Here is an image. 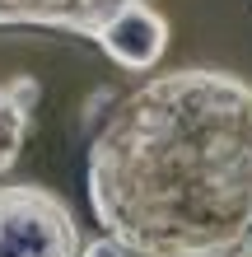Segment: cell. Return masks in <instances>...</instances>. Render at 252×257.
<instances>
[{
    "label": "cell",
    "mask_w": 252,
    "mask_h": 257,
    "mask_svg": "<svg viewBox=\"0 0 252 257\" xmlns=\"http://www.w3.org/2000/svg\"><path fill=\"white\" fill-rule=\"evenodd\" d=\"M89 210L140 257H233L252 234V84L215 66L150 75L84 159Z\"/></svg>",
    "instance_id": "1"
},
{
    "label": "cell",
    "mask_w": 252,
    "mask_h": 257,
    "mask_svg": "<svg viewBox=\"0 0 252 257\" xmlns=\"http://www.w3.org/2000/svg\"><path fill=\"white\" fill-rule=\"evenodd\" d=\"M80 224L56 192L38 183L0 187V257H80Z\"/></svg>",
    "instance_id": "2"
},
{
    "label": "cell",
    "mask_w": 252,
    "mask_h": 257,
    "mask_svg": "<svg viewBox=\"0 0 252 257\" xmlns=\"http://www.w3.org/2000/svg\"><path fill=\"white\" fill-rule=\"evenodd\" d=\"M140 0H0V28H56L70 38H94L122 19Z\"/></svg>",
    "instance_id": "3"
},
{
    "label": "cell",
    "mask_w": 252,
    "mask_h": 257,
    "mask_svg": "<svg viewBox=\"0 0 252 257\" xmlns=\"http://www.w3.org/2000/svg\"><path fill=\"white\" fill-rule=\"evenodd\" d=\"M98 47L122 70H154L159 56L168 52V19L150 5V0H140V5H131L122 19L103 33Z\"/></svg>",
    "instance_id": "4"
},
{
    "label": "cell",
    "mask_w": 252,
    "mask_h": 257,
    "mask_svg": "<svg viewBox=\"0 0 252 257\" xmlns=\"http://www.w3.org/2000/svg\"><path fill=\"white\" fill-rule=\"evenodd\" d=\"M33 98H38V80H28V75L0 84V178L14 169V159H19V150H24Z\"/></svg>",
    "instance_id": "5"
},
{
    "label": "cell",
    "mask_w": 252,
    "mask_h": 257,
    "mask_svg": "<svg viewBox=\"0 0 252 257\" xmlns=\"http://www.w3.org/2000/svg\"><path fill=\"white\" fill-rule=\"evenodd\" d=\"M80 257H140L136 248H126L122 238H112V234H103V238H94V243H84V252Z\"/></svg>",
    "instance_id": "6"
},
{
    "label": "cell",
    "mask_w": 252,
    "mask_h": 257,
    "mask_svg": "<svg viewBox=\"0 0 252 257\" xmlns=\"http://www.w3.org/2000/svg\"><path fill=\"white\" fill-rule=\"evenodd\" d=\"M243 257H252V234H247V243H243Z\"/></svg>",
    "instance_id": "7"
}]
</instances>
